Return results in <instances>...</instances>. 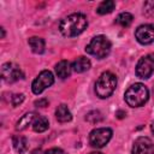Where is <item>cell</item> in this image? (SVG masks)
<instances>
[{
  "instance_id": "obj_24",
  "label": "cell",
  "mask_w": 154,
  "mask_h": 154,
  "mask_svg": "<svg viewBox=\"0 0 154 154\" xmlns=\"http://www.w3.org/2000/svg\"><path fill=\"white\" fill-rule=\"evenodd\" d=\"M116 116H117L119 119H122V118H124V116H125V112H123V111H118V112L116 113Z\"/></svg>"
},
{
  "instance_id": "obj_25",
  "label": "cell",
  "mask_w": 154,
  "mask_h": 154,
  "mask_svg": "<svg viewBox=\"0 0 154 154\" xmlns=\"http://www.w3.org/2000/svg\"><path fill=\"white\" fill-rule=\"evenodd\" d=\"M0 30H1V37H5V30H4V28H1Z\"/></svg>"
},
{
  "instance_id": "obj_14",
  "label": "cell",
  "mask_w": 154,
  "mask_h": 154,
  "mask_svg": "<svg viewBox=\"0 0 154 154\" xmlns=\"http://www.w3.org/2000/svg\"><path fill=\"white\" fill-rule=\"evenodd\" d=\"M55 117H57L58 122H60V123H67L72 119V114H71L70 109L64 103L58 106V108L55 109Z\"/></svg>"
},
{
  "instance_id": "obj_10",
  "label": "cell",
  "mask_w": 154,
  "mask_h": 154,
  "mask_svg": "<svg viewBox=\"0 0 154 154\" xmlns=\"http://www.w3.org/2000/svg\"><path fill=\"white\" fill-rule=\"evenodd\" d=\"M135 37L141 45H150L154 41V26L150 24L140 25L135 31Z\"/></svg>"
},
{
  "instance_id": "obj_26",
  "label": "cell",
  "mask_w": 154,
  "mask_h": 154,
  "mask_svg": "<svg viewBox=\"0 0 154 154\" xmlns=\"http://www.w3.org/2000/svg\"><path fill=\"white\" fill-rule=\"evenodd\" d=\"M150 129H152V132L154 134V123H152V125H150Z\"/></svg>"
},
{
  "instance_id": "obj_8",
  "label": "cell",
  "mask_w": 154,
  "mask_h": 154,
  "mask_svg": "<svg viewBox=\"0 0 154 154\" xmlns=\"http://www.w3.org/2000/svg\"><path fill=\"white\" fill-rule=\"evenodd\" d=\"M23 76L24 75H23L22 70L12 63H6L1 67V77L6 82H16V81L23 78Z\"/></svg>"
},
{
  "instance_id": "obj_23",
  "label": "cell",
  "mask_w": 154,
  "mask_h": 154,
  "mask_svg": "<svg viewBox=\"0 0 154 154\" xmlns=\"http://www.w3.org/2000/svg\"><path fill=\"white\" fill-rule=\"evenodd\" d=\"M47 105H48V101L46 99H40V100L35 101V106H37V107H46Z\"/></svg>"
},
{
  "instance_id": "obj_9",
  "label": "cell",
  "mask_w": 154,
  "mask_h": 154,
  "mask_svg": "<svg viewBox=\"0 0 154 154\" xmlns=\"http://www.w3.org/2000/svg\"><path fill=\"white\" fill-rule=\"evenodd\" d=\"M132 154H154V144L150 138L141 136L135 140L131 149Z\"/></svg>"
},
{
  "instance_id": "obj_7",
  "label": "cell",
  "mask_w": 154,
  "mask_h": 154,
  "mask_svg": "<svg viewBox=\"0 0 154 154\" xmlns=\"http://www.w3.org/2000/svg\"><path fill=\"white\" fill-rule=\"evenodd\" d=\"M154 72V54H147L142 57L136 65V75L140 78H149Z\"/></svg>"
},
{
  "instance_id": "obj_12",
  "label": "cell",
  "mask_w": 154,
  "mask_h": 154,
  "mask_svg": "<svg viewBox=\"0 0 154 154\" xmlns=\"http://www.w3.org/2000/svg\"><path fill=\"white\" fill-rule=\"evenodd\" d=\"M35 118H36V114H35L34 112H28V113H25V114L22 116V117L19 118V120L17 122V124H16V129L19 130V131L26 129L30 124L32 125Z\"/></svg>"
},
{
  "instance_id": "obj_27",
  "label": "cell",
  "mask_w": 154,
  "mask_h": 154,
  "mask_svg": "<svg viewBox=\"0 0 154 154\" xmlns=\"http://www.w3.org/2000/svg\"><path fill=\"white\" fill-rule=\"evenodd\" d=\"M89 154H102V153H99V152H91V153H89Z\"/></svg>"
},
{
  "instance_id": "obj_22",
  "label": "cell",
  "mask_w": 154,
  "mask_h": 154,
  "mask_svg": "<svg viewBox=\"0 0 154 154\" xmlns=\"http://www.w3.org/2000/svg\"><path fill=\"white\" fill-rule=\"evenodd\" d=\"M45 154H65V153H64V150L60 149V148H51V149L46 150Z\"/></svg>"
},
{
  "instance_id": "obj_20",
  "label": "cell",
  "mask_w": 154,
  "mask_h": 154,
  "mask_svg": "<svg viewBox=\"0 0 154 154\" xmlns=\"http://www.w3.org/2000/svg\"><path fill=\"white\" fill-rule=\"evenodd\" d=\"M85 119L90 123H99L100 120H102V114L99 111H91L85 116Z\"/></svg>"
},
{
  "instance_id": "obj_2",
  "label": "cell",
  "mask_w": 154,
  "mask_h": 154,
  "mask_svg": "<svg viewBox=\"0 0 154 154\" xmlns=\"http://www.w3.org/2000/svg\"><path fill=\"white\" fill-rule=\"evenodd\" d=\"M148 97H149V90L142 83H135L130 85L124 95V99L130 107L143 106L148 101Z\"/></svg>"
},
{
  "instance_id": "obj_4",
  "label": "cell",
  "mask_w": 154,
  "mask_h": 154,
  "mask_svg": "<svg viewBox=\"0 0 154 154\" xmlns=\"http://www.w3.org/2000/svg\"><path fill=\"white\" fill-rule=\"evenodd\" d=\"M85 52L97 59H103L111 52V42L106 36L97 35L85 47Z\"/></svg>"
},
{
  "instance_id": "obj_1",
  "label": "cell",
  "mask_w": 154,
  "mask_h": 154,
  "mask_svg": "<svg viewBox=\"0 0 154 154\" xmlns=\"http://www.w3.org/2000/svg\"><path fill=\"white\" fill-rule=\"evenodd\" d=\"M88 26L87 17L83 13H72L65 17L59 24V31L65 37H75L83 32Z\"/></svg>"
},
{
  "instance_id": "obj_15",
  "label": "cell",
  "mask_w": 154,
  "mask_h": 154,
  "mask_svg": "<svg viewBox=\"0 0 154 154\" xmlns=\"http://www.w3.org/2000/svg\"><path fill=\"white\" fill-rule=\"evenodd\" d=\"M28 43H29V46H30V48L34 53L41 54V53L45 52V41H43V38L37 37V36H32L28 40Z\"/></svg>"
},
{
  "instance_id": "obj_6",
  "label": "cell",
  "mask_w": 154,
  "mask_h": 154,
  "mask_svg": "<svg viewBox=\"0 0 154 154\" xmlns=\"http://www.w3.org/2000/svg\"><path fill=\"white\" fill-rule=\"evenodd\" d=\"M54 83V77H53V73L48 70H43L38 73V76L34 79L32 84H31V89H32V93L38 95L41 94L45 89L49 88L52 84Z\"/></svg>"
},
{
  "instance_id": "obj_11",
  "label": "cell",
  "mask_w": 154,
  "mask_h": 154,
  "mask_svg": "<svg viewBox=\"0 0 154 154\" xmlns=\"http://www.w3.org/2000/svg\"><path fill=\"white\" fill-rule=\"evenodd\" d=\"M71 71H72V65L67 60H61L55 65V73L61 79H65V78L70 77Z\"/></svg>"
},
{
  "instance_id": "obj_21",
  "label": "cell",
  "mask_w": 154,
  "mask_h": 154,
  "mask_svg": "<svg viewBox=\"0 0 154 154\" xmlns=\"http://www.w3.org/2000/svg\"><path fill=\"white\" fill-rule=\"evenodd\" d=\"M24 100V95L23 94H14L12 96V105L16 107V106H19Z\"/></svg>"
},
{
  "instance_id": "obj_13",
  "label": "cell",
  "mask_w": 154,
  "mask_h": 154,
  "mask_svg": "<svg viewBox=\"0 0 154 154\" xmlns=\"http://www.w3.org/2000/svg\"><path fill=\"white\" fill-rule=\"evenodd\" d=\"M90 66H91V63H90V60H89L88 58H85V57H79V58H77V59L72 63V69H73L76 72H78V73H82V72L89 70Z\"/></svg>"
},
{
  "instance_id": "obj_18",
  "label": "cell",
  "mask_w": 154,
  "mask_h": 154,
  "mask_svg": "<svg viewBox=\"0 0 154 154\" xmlns=\"http://www.w3.org/2000/svg\"><path fill=\"white\" fill-rule=\"evenodd\" d=\"M114 6H116V2L113 0H105L102 1L97 8H96V12L99 14H106V13H111L113 10H114Z\"/></svg>"
},
{
  "instance_id": "obj_16",
  "label": "cell",
  "mask_w": 154,
  "mask_h": 154,
  "mask_svg": "<svg viewBox=\"0 0 154 154\" xmlns=\"http://www.w3.org/2000/svg\"><path fill=\"white\" fill-rule=\"evenodd\" d=\"M12 144H13V147H14V149L18 152V153H24V152H26V149H28V141H26V138L24 137V136H20V135H16V136H13V138H12Z\"/></svg>"
},
{
  "instance_id": "obj_3",
  "label": "cell",
  "mask_w": 154,
  "mask_h": 154,
  "mask_svg": "<svg viewBox=\"0 0 154 154\" xmlns=\"http://www.w3.org/2000/svg\"><path fill=\"white\" fill-rule=\"evenodd\" d=\"M117 87V77L109 72L106 71L101 73V76L97 78L95 83V93L100 99H106L111 96Z\"/></svg>"
},
{
  "instance_id": "obj_19",
  "label": "cell",
  "mask_w": 154,
  "mask_h": 154,
  "mask_svg": "<svg viewBox=\"0 0 154 154\" xmlns=\"http://www.w3.org/2000/svg\"><path fill=\"white\" fill-rule=\"evenodd\" d=\"M132 19H134V17H132L131 13H129V12H123V13H120V14L117 17L116 22H117V24H119L120 26L128 28V26L132 23Z\"/></svg>"
},
{
  "instance_id": "obj_5",
  "label": "cell",
  "mask_w": 154,
  "mask_h": 154,
  "mask_svg": "<svg viewBox=\"0 0 154 154\" xmlns=\"http://www.w3.org/2000/svg\"><path fill=\"white\" fill-rule=\"evenodd\" d=\"M112 137V130L109 128H97L94 129L89 135V143L95 148L105 147Z\"/></svg>"
},
{
  "instance_id": "obj_17",
  "label": "cell",
  "mask_w": 154,
  "mask_h": 154,
  "mask_svg": "<svg viewBox=\"0 0 154 154\" xmlns=\"http://www.w3.org/2000/svg\"><path fill=\"white\" fill-rule=\"evenodd\" d=\"M49 126V123H48V119L46 117H42V116H36L34 123H32V129L34 131L36 132H43L48 129Z\"/></svg>"
}]
</instances>
